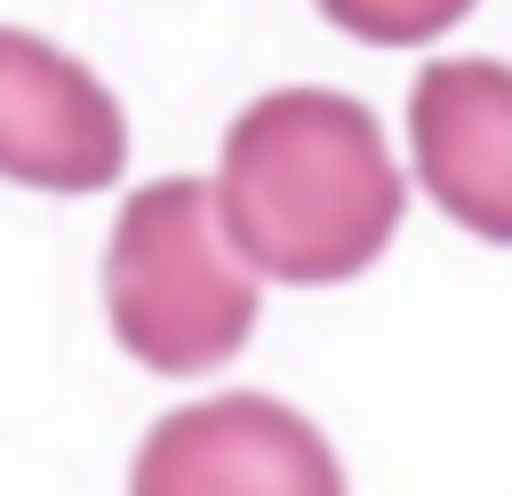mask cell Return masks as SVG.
<instances>
[{"instance_id":"obj_1","label":"cell","mask_w":512,"mask_h":496,"mask_svg":"<svg viewBox=\"0 0 512 496\" xmlns=\"http://www.w3.org/2000/svg\"><path fill=\"white\" fill-rule=\"evenodd\" d=\"M216 208L240 256L288 288L352 280L384 256L408 208V176L360 96L272 88L224 128Z\"/></svg>"},{"instance_id":"obj_2","label":"cell","mask_w":512,"mask_h":496,"mask_svg":"<svg viewBox=\"0 0 512 496\" xmlns=\"http://www.w3.org/2000/svg\"><path fill=\"white\" fill-rule=\"evenodd\" d=\"M104 304L128 360L160 376L224 368L256 328V264L224 232L216 184L160 176L128 192L104 248Z\"/></svg>"},{"instance_id":"obj_3","label":"cell","mask_w":512,"mask_h":496,"mask_svg":"<svg viewBox=\"0 0 512 496\" xmlns=\"http://www.w3.org/2000/svg\"><path fill=\"white\" fill-rule=\"evenodd\" d=\"M128 496H344V464L288 400L224 392L144 432Z\"/></svg>"},{"instance_id":"obj_4","label":"cell","mask_w":512,"mask_h":496,"mask_svg":"<svg viewBox=\"0 0 512 496\" xmlns=\"http://www.w3.org/2000/svg\"><path fill=\"white\" fill-rule=\"evenodd\" d=\"M120 168L128 120L112 88L40 32L0 24V176L32 192H96Z\"/></svg>"},{"instance_id":"obj_5","label":"cell","mask_w":512,"mask_h":496,"mask_svg":"<svg viewBox=\"0 0 512 496\" xmlns=\"http://www.w3.org/2000/svg\"><path fill=\"white\" fill-rule=\"evenodd\" d=\"M416 184L480 240L512 248V64L440 56L408 88Z\"/></svg>"},{"instance_id":"obj_6","label":"cell","mask_w":512,"mask_h":496,"mask_svg":"<svg viewBox=\"0 0 512 496\" xmlns=\"http://www.w3.org/2000/svg\"><path fill=\"white\" fill-rule=\"evenodd\" d=\"M320 16L336 32H352L360 48H424V40L456 32L472 16V0H320Z\"/></svg>"}]
</instances>
